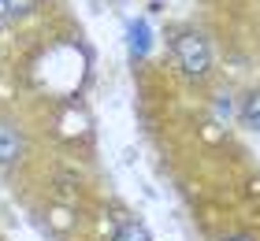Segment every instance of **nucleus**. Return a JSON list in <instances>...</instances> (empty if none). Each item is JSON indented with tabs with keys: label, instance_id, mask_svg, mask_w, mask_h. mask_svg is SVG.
I'll return each instance as SVG.
<instances>
[{
	"label": "nucleus",
	"instance_id": "obj_5",
	"mask_svg": "<svg viewBox=\"0 0 260 241\" xmlns=\"http://www.w3.org/2000/svg\"><path fill=\"white\" fill-rule=\"evenodd\" d=\"M115 241H152L149 237V230H145V226H141V223H119V230H115Z\"/></svg>",
	"mask_w": 260,
	"mask_h": 241
},
{
	"label": "nucleus",
	"instance_id": "obj_6",
	"mask_svg": "<svg viewBox=\"0 0 260 241\" xmlns=\"http://www.w3.org/2000/svg\"><path fill=\"white\" fill-rule=\"evenodd\" d=\"M4 8L11 11V15H22V11L34 8V0H4Z\"/></svg>",
	"mask_w": 260,
	"mask_h": 241
},
{
	"label": "nucleus",
	"instance_id": "obj_1",
	"mask_svg": "<svg viewBox=\"0 0 260 241\" xmlns=\"http://www.w3.org/2000/svg\"><path fill=\"white\" fill-rule=\"evenodd\" d=\"M175 56H179V63L186 75H205L212 67V52L205 38H197V33H179V41H175Z\"/></svg>",
	"mask_w": 260,
	"mask_h": 241
},
{
	"label": "nucleus",
	"instance_id": "obj_8",
	"mask_svg": "<svg viewBox=\"0 0 260 241\" xmlns=\"http://www.w3.org/2000/svg\"><path fill=\"white\" fill-rule=\"evenodd\" d=\"M223 241H249V237H242V234H238V237H223Z\"/></svg>",
	"mask_w": 260,
	"mask_h": 241
},
{
	"label": "nucleus",
	"instance_id": "obj_2",
	"mask_svg": "<svg viewBox=\"0 0 260 241\" xmlns=\"http://www.w3.org/2000/svg\"><path fill=\"white\" fill-rule=\"evenodd\" d=\"M19 149H22V137H19L11 126L0 123V163H11V160L19 156Z\"/></svg>",
	"mask_w": 260,
	"mask_h": 241
},
{
	"label": "nucleus",
	"instance_id": "obj_3",
	"mask_svg": "<svg viewBox=\"0 0 260 241\" xmlns=\"http://www.w3.org/2000/svg\"><path fill=\"white\" fill-rule=\"evenodd\" d=\"M149 52V26L145 22H130V56L141 59Z\"/></svg>",
	"mask_w": 260,
	"mask_h": 241
},
{
	"label": "nucleus",
	"instance_id": "obj_4",
	"mask_svg": "<svg viewBox=\"0 0 260 241\" xmlns=\"http://www.w3.org/2000/svg\"><path fill=\"white\" fill-rule=\"evenodd\" d=\"M242 123L249 130H260V93H249L242 104Z\"/></svg>",
	"mask_w": 260,
	"mask_h": 241
},
{
	"label": "nucleus",
	"instance_id": "obj_7",
	"mask_svg": "<svg viewBox=\"0 0 260 241\" xmlns=\"http://www.w3.org/2000/svg\"><path fill=\"white\" fill-rule=\"evenodd\" d=\"M216 112H219L223 119H231V100H219V104H216Z\"/></svg>",
	"mask_w": 260,
	"mask_h": 241
}]
</instances>
